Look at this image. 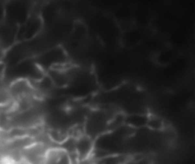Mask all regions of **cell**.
I'll list each match as a JSON object with an SVG mask.
<instances>
[{
	"label": "cell",
	"mask_w": 195,
	"mask_h": 164,
	"mask_svg": "<svg viewBox=\"0 0 195 164\" xmlns=\"http://www.w3.org/2000/svg\"><path fill=\"white\" fill-rule=\"evenodd\" d=\"M146 126L155 130H162L165 128L163 120L151 114L149 115L148 120Z\"/></svg>",
	"instance_id": "obj_3"
},
{
	"label": "cell",
	"mask_w": 195,
	"mask_h": 164,
	"mask_svg": "<svg viewBox=\"0 0 195 164\" xmlns=\"http://www.w3.org/2000/svg\"><path fill=\"white\" fill-rule=\"evenodd\" d=\"M149 115V114L148 115L134 114L126 116L125 124L135 129L144 127L146 126Z\"/></svg>",
	"instance_id": "obj_2"
},
{
	"label": "cell",
	"mask_w": 195,
	"mask_h": 164,
	"mask_svg": "<svg viewBox=\"0 0 195 164\" xmlns=\"http://www.w3.org/2000/svg\"><path fill=\"white\" fill-rule=\"evenodd\" d=\"M149 96L145 90L129 83L110 90L105 96V106L125 116L149 114Z\"/></svg>",
	"instance_id": "obj_1"
}]
</instances>
